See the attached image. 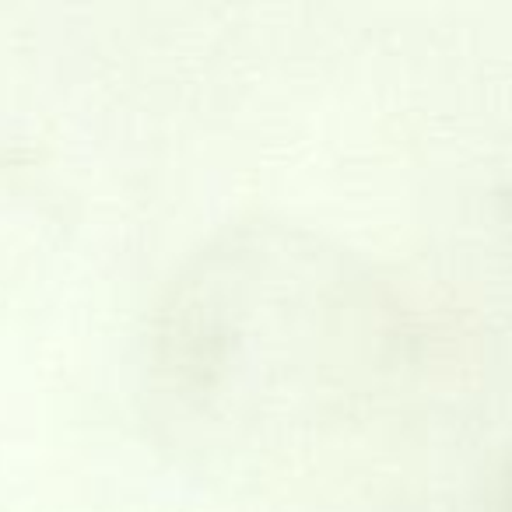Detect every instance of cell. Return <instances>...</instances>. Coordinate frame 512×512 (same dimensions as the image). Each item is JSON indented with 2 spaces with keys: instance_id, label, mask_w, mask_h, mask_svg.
Here are the masks:
<instances>
[]
</instances>
